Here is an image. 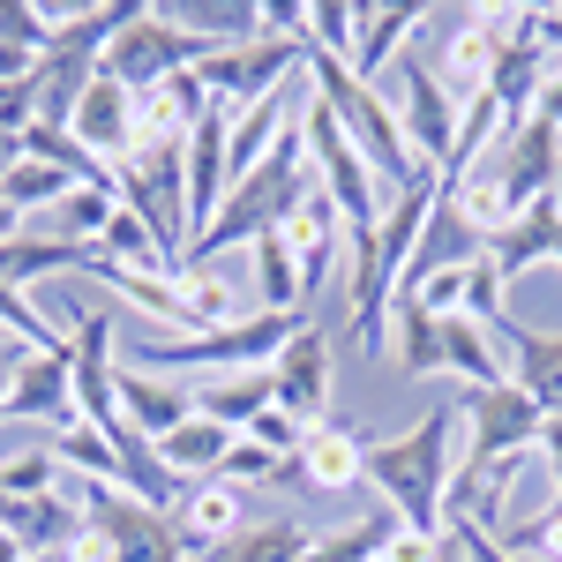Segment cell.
Returning <instances> with one entry per match:
<instances>
[{"instance_id":"cell-8","label":"cell","mask_w":562,"mask_h":562,"mask_svg":"<svg viewBox=\"0 0 562 562\" xmlns=\"http://www.w3.org/2000/svg\"><path fill=\"white\" fill-rule=\"evenodd\" d=\"M211 60V45L203 38H188L166 8H135L128 15V31L105 45V76L121 90H158V83H173V76H188V68H203Z\"/></svg>"},{"instance_id":"cell-5","label":"cell","mask_w":562,"mask_h":562,"mask_svg":"<svg viewBox=\"0 0 562 562\" xmlns=\"http://www.w3.org/2000/svg\"><path fill=\"white\" fill-rule=\"evenodd\" d=\"M307 323L301 315H270V307H256L248 323H233V330H203V338H158V346H143V375H166V368H180V375H233V368H270L278 360V346H293Z\"/></svg>"},{"instance_id":"cell-49","label":"cell","mask_w":562,"mask_h":562,"mask_svg":"<svg viewBox=\"0 0 562 562\" xmlns=\"http://www.w3.org/2000/svg\"><path fill=\"white\" fill-rule=\"evenodd\" d=\"M31 562H60V555H31Z\"/></svg>"},{"instance_id":"cell-26","label":"cell","mask_w":562,"mask_h":562,"mask_svg":"<svg viewBox=\"0 0 562 562\" xmlns=\"http://www.w3.org/2000/svg\"><path fill=\"white\" fill-rule=\"evenodd\" d=\"M293 105H301V90L285 83L278 98H262V105H248V113H233V128H225V166H233V180L256 173L262 158L278 150V135L293 128Z\"/></svg>"},{"instance_id":"cell-47","label":"cell","mask_w":562,"mask_h":562,"mask_svg":"<svg viewBox=\"0 0 562 562\" xmlns=\"http://www.w3.org/2000/svg\"><path fill=\"white\" fill-rule=\"evenodd\" d=\"M8 166H23V135L0 128V173H8Z\"/></svg>"},{"instance_id":"cell-45","label":"cell","mask_w":562,"mask_h":562,"mask_svg":"<svg viewBox=\"0 0 562 562\" xmlns=\"http://www.w3.org/2000/svg\"><path fill=\"white\" fill-rule=\"evenodd\" d=\"M532 23H540V45L562 60V8H532Z\"/></svg>"},{"instance_id":"cell-42","label":"cell","mask_w":562,"mask_h":562,"mask_svg":"<svg viewBox=\"0 0 562 562\" xmlns=\"http://www.w3.org/2000/svg\"><path fill=\"white\" fill-rule=\"evenodd\" d=\"M31 360V346L15 338V330H0V405H8V390H15V368Z\"/></svg>"},{"instance_id":"cell-34","label":"cell","mask_w":562,"mask_h":562,"mask_svg":"<svg viewBox=\"0 0 562 562\" xmlns=\"http://www.w3.org/2000/svg\"><path fill=\"white\" fill-rule=\"evenodd\" d=\"M98 256L121 262V270H158V278H173V270H180V262L166 256V240H158V225H150L143 211H128V203H121L113 225L98 233Z\"/></svg>"},{"instance_id":"cell-41","label":"cell","mask_w":562,"mask_h":562,"mask_svg":"<svg viewBox=\"0 0 562 562\" xmlns=\"http://www.w3.org/2000/svg\"><path fill=\"white\" fill-rule=\"evenodd\" d=\"M532 113L562 128V60H548V76H540V98H532Z\"/></svg>"},{"instance_id":"cell-14","label":"cell","mask_w":562,"mask_h":562,"mask_svg":"<svg viewBox=\"0 0 562 562\" xmlns=\"http://www.w3.org/2000/svg\"><path fill=\"white\" fill-rule=\"evenodd\" d=\"M166 518H173L180 555L195 562V555H211L217 540H233V532L248 525V495H240V487H225V480H188Z\"/></svg>"},{"instance_id":"cell-32","label":"cell","mask_w":562,"mask_h":562,"mask_svg":"<svg viewBox=\"0 0 562 562\" xmlns=\"http://www.w3.org/2000/svg\"><path fill=\"white\" fill-rule=\"evenodd\" d=\"M60 270H98V248H68V240H45V233H15L0 248V285H38V278H60Z\"/></svg>"},{"instance_id":"cell-17","label":"cell","mask_w":562,"mask_h":562,"mask_svg":"<svg viewBox=\"0 0 562 562\" xmlns=\"http://www.w3.org/2000/svg\"><path fill=\"white\" fill-rule=\"evenodd\" d=\"M76 143H83L98 166H121V158H135V90H121L105 68H98V83L83 90V105H76Z\"/></svg>"},{"instance_id":"cell-20","label":"cell","mask_w":562,"mask_h":562,"mask_svg":"<svg viewBox=\"0 0 562 562\" xmlns=\"http://www.w3.org/2000/svg\"><path fill=\"white\" fill-rule=\"evenodd\" d=\"M293 465H301L307 495H346V487H360V480H368V442H360L352 428H338V420H323V428L301 435Z\"/></svg>"},{"instance_id":"cell-37","label":"cell","mask_w":562,"mask_h":562,"mask_svg":"<svg viewBox=\"0 0 562 562\" xmlns=\"http://www.w3.org/2000/svg\"><path fill=\"white\" fill-rule=\"evenodd\" d=\"M68 188H83V180H68L60 166H38V158H23V166H8V173H0V195H8L23 217H45Z\"/></svg>"},{"instance_id":"cell-19","label":"cell","mask_w":562,"mask_h":562,"mask_svg":"<svg viewBox=\"0 0 562 562\" xmlns=\"http://www.w3.org/2000/svg\"><path fill=\"white\" fill-rule=\"evenodd\" d=\"M495 338L510 346V383H518L540 413H562V330H532L518 315H503Z\"/></svg>"},{"instance_id":"cell-6","label":"cell","mask_w":562,"mask_h":562,"mask_svg":"<svg viewBox=\"0 0 562 562\" xmlns=\"http://www.w3.org/2000/svg\"><path fill=\"white\" fill-rule=\"evenodd\" d=\"M458 420H465V450H458V473H495V465H518L525 450H540V428H548V413H540V405H532L518 383L465 390Z\"/></svg>"},{"instance_id":"cell-4","label":"cell","mask_w":562,"mask_h":562,"mask_svg":"<svg viewBox=\"0 0 562 562\" xmlns=\"http://www.w3.org/2000/svg\"><path fill=\"white\" fill-rule=\"evenodd\" d=\"M301 143H307L315 180L330 188V203H338V217H346V233H375L383 211H390V195H383V180H375V166H368V150L338 128V113H330L315 90L301 98Z\"/></svg>"},{"instance_id":"cell-29","label":"cell","mask_w":562,"mask_h":562,"mask_svg":"<svg viewBox=\"0 0 562 562\" xmlns=\"http://www.w3.org/2000/svg\"><path fill=\"white\" fill-rule=\"evenodd\" d=\"M113 211H121V188H68L45 217H31V233L68 240V248H98V233L113 225Z\"/></svg>"},{"instance_id":"cell-46","label":"cell","mask_w":562,"mask_h":562,"mask_svg":"<svg viewBox=\"0 0 562 562\" xmlns=\"http://www.w3.org/2000/svg\"><path fill=\"white\" fill-rule=\"evenodd\" d=\"M15 233H31V217H23V211H15V203H8V195H0V248H8Z\"/></svg>"},{"instance_id":"cell-11","label":"cell","mask_w":562,"mask_h":562,"mask_svg":"<svg viewBox=\"0 0 562 562\" xmlns=\"http://www.w3.org/2000/svg\"><path fill=\"white\" fill-rule=\"evenodd\" d=\"M480 173V166H473ZM487 173L503 188V203L510 211H532V203H548L562 188V128L555 121H540V113H525L518 128L503 135V150L487 158Z\"/></svg>"},{"instance_id":"cell-40","label":"cell","mask_w":562,"mask_h":562,"mask_svg":"<svg viewBox=\"0 0 562 562\" xmlns=\"http://www.w3.org/2000/svg\"><path fill=\"white\" fill-rule=\"evenodd\" d=\"M31 121H38V98H31V83H0V128L23 135Z\"/></svg>"},{"instance_id":"cell-35","label":"cell","mask_w":562,"mask_h":562,"mask_svg":"<svg viewBox=\"0 0 562 562\" xmlns=\"http://www.w3.org/2000/svg\"><path fill=\"white\" fill-rule=\"evenodd\" d=\"M390 532H397V510H368V518L338 525V532H323V540H307V562H383Z\"/></svg>"},{"instance_id":"cell-1","label":"cell","mask_w":562,"mask_h":562,"mask_svg":"<svg viewBox=\"0 0 562 562\" xmlns=\"http://www.w3.org/2000/svg\"><path fill=\"white\" fill-rule=\"evenodd\" d=\"M450 473H458V405H428L405 435L368 442V487H383L397 525H413V532H450L442 525Z\"/></svg>"},{"instance_id":"cell-23","label":"cell","mask_w":562,"mask_h":562,"mask_svg":"<svg viewBox=\"0 0 562 562\" xmlns=\"http://www.w3.org/2000/svg\"><path fill=\"white\" fill-rule=\"evenodd\" d=\"M113 397H121V413H128V428L143 435V442H166V435L195 413V390L166 383V375H143V368H121Z\"/></svg>"},{"instance_id":"cell-27","label":"cell","mask_w":562,"mask_h":562,"mask_svg":"<svg viewBox=\"0 0 562 562\" xmlns=\"http://www.w3.org/2000/svg\"><path fill=\"white\" fill-rule=\"evenodd\" d=\"M158 8L173 15L188 38H203L211 53L262 38V8H248V0H158Z\"/></svg>"},{"instance_id":"cell-7","label":"cell","mask_w":562,"mask_h":562,"mask_svg":"<svg viewBox=\"0 0 562 562\" xmlns=\"http://www.w3.org/2000/svg\"><path fill=\"white\" fill-rule=\"evenodd\" d=\"M76 510H83V532H98L113 562H188L173 540V518L158 503L128 495V487H113V480H83Z\"/></svg>"},{"instance_id":"cell-44","label":"cell","mask_w":562,"mask_h":562,"mask_svg":"<svg viewBox=\"0 0 562 562\" xmlns=\"http://www.w3.org/2000/svg\"><path fill=\"white\" fill-rule=\"evenodd\" d=\"M60 562H113V555H105V540H98V532H76V540L60 548Z\"/></svg>"},{"instance_id":"cell-51","label":"cell","mask_w":562,"mask_h":562,"mask_svg":"<svg viewBox=\"0 0 562 562\" xmlns=\"http://www.w3.org/2000/svg\"><path fill=\"white\" fill-rule=\"evenodd\" d=\"M555 262H562V248H555Z\"/></svg>"},{"instance_id":"cell-12","label":"cell","mask_w":562,"mask_h":562,"mask_svg":"<svg viewBox=\"0 0 562 562\" xmlns=\"http://www.w3.org/2000/svg\"><path fill=\"white\" fill-rule=\"evenodd\" d=\"M435 23H442L435 83L465 105V98H480V90L495 83V45L510 31V8H450V15H435Z\"/></svg>"},{"instance_id":"cell-10","label":"cell","mask_w":562,"mask_h":562,"mask_svg":"<svg viewBox=\"0 0 562 562\" xmlns=\"http://www.w3.org/2000/svg\"><path fill=\"white\" fill-rule=\"evenodd\" d=\"M397 98H390V113H397V128H405V150L428 166V173H442L450 166V143H458V98L435 83V68L405 45L397 53Z\"/></svg>"},{"instance_id":"cell-38","label":"cell","mask_w":562,"mask_h":562,"mask_svg":"<svg viewBox=\"0 0 562 562\" xmlns=\"http://www.w3.org/2000/svg\"><path fill=\"white\" fill-rule=\"evenodd\" d=\"M53 487H60V465H53V450L0 458V495H53Z\"/></svg>"},{"instance_id":"cell-24","label":"cell","mask_w":562,"mask_h":562,"mask_svg":"<svg viewBox=\"0 0 562 562\" xmlns=\"http://www.w3.org/2000/svg\"><path fill=\"white\" fill-rule=\"evenodd\" d=\"M435 375H458L465 390H495L510 383V368H503V346H495V330H480L465 315H442V338H435Z\"/></svg>"},{"instance_id":"cell-25","label":"cell","mask_w":562,"mask_h":562,"mask_svg":"<svg viewBox=\"0 0 562 562\" xmlns=\"http://www.w3.org/2000/svg\"><path fill=\"white\" fill-rule=\"evenodd\" d=\"M420 23H428V8H360L346 68L360 83H383V68H397V53H405V38H413Z\"/></svg>"},{"instance_id":"cell-50","label":"cell","mask_w":562,"mask_h":562,"mask_svg":"<svg viewBox=\"0 0 562 562\" xmlns=\"http://www.w3.org/2000/svg\"><path fill=\"white\" fill-rule=\"evenodd\" d=\"M0 420H8V405H0Z\"/></svg>"},{"instance_id":"cell-31","label":"cell","mask_w":562,"mask_h":562,"mask_svg":"<svg viewBox=\"0 0 562 562\" xmlns=\"http://www.w3.org/2000/svg\"><path fill=\"white\" fill-rule=\"evenodd\" d=\"M225 450H233V428H217V420H203V413H188V420L158 442V465L188 487V480H217Z\"/></svg>"},{"instance_id":"cell-22","label":"cell","mask_w":562,"mask_h":562,"mask_svg":"<svg viewBox=\"0 0 562 562\" xmlns=\"http://www.w3.org/2000/svg\"><path fill=\"white\" fill-rule=\"evenodd\" d=\"M285 240H293V256H301V270H307V293H315V285L330 278L338 248H346V217H338V203H330V188H323V180H307V195L293 203Z\"/></svg>"},{"instance_id":"cell-21","label":"cell","mask_w":562,"mask_h":562,"mask_svg":"<svg viewBox=\"0 0 562 562\" xmlns=\"http://www.w3.org/2000/svg\"><path fill=\"white\" fill-rule=\"evenodd\" d=\"M473 256H487V240H480L473 225L458 217V203L435 188V211H428V225H420V248H413V262H405V285H397V301H405L413 285H428L435 270H458V262H473Z\"/></svg>"},{"instance_id":"cell-52","label":"cell","mask_w":562,"mask_h":562,"mask_svg":"<svg viewBox=\"0 0 562 562\" xmlns=\"http://www.w3.org/2000/svg\"><path fill=\"white\" fill-rule=\"evenodd\" d=\"M555 195H562V188H555Z\"/></svg>"},{"instance_id":"cell-30","label":"cell","mask_w":562,"mask_h":562,"mask_svg":"<svg viewBox=\"0 0 562 562\" xmlns=\"http://www.w3.org/2000/svg\"><path fill=\"white\" fill-rule=\"evenodd\" d=\"M307 532L301 518H248L233 540H217L211 555H195V562H307Z\"/></svg>"},{"instance_id":"cell-13","label":"cell","mask_w":562,"mask_h":562,"mask_svg":"<svg viewBox=\"0 0 562 562\" xmlns=\"http://www.w3.org/2000/svg\"><path fill=\"white\" fill-rule=\"evenodd\" d=\"M330 338L307 323L293 346H278V360H270V405L278 413H293L301 428H323V405H330Z\"/></svg>"},{"instance_id":"cell-36","label":"cell","mask_w":562,"mask_h":562,"mask_svg":"<svg viewBox=\"0 0 562 562\" xmlns=\"http://www.w3.org/2000/svg\"><path fill=\"white\" fill-rule=\"evenodd\" d=\"M53 465H68V473H83V480H113V487H128V473H121V450L90 428V420H76V428L53 435Z\"/></svg>"},{"instance_id":"cell-33","label":"cell","mask_w":562,"mask_h":562,"mask_svg":"<svg viewBox=\"0 0 562 562\" xmlns=\"http://www.w3.org/2000/svg\"><path fill=\"white\" fill-rule=\"evenodd\" d=\"M173 293H180V307H188V338L248 323V307H240V285H233V278H217V262H211V270H173Z\"/></svg>"},{"instance_id":"cell-16","label":"cell","mask_w":562,"mask_h":562,"mask_svg":"<svg viewBox=\"0 0 562 562\" xmlns=\"http://www.w3.org/2000/svg\"><path fill=\"white\" fill-rule=\"evenodd\" d=\"M548 45H540V23H532V8H510V31H503V45H495V98H503V113L510 121H525L532 113V98H540V76H548Z\"/></svg>"},{"instance_id":"cell-15","label":"cell","mask_w":562,"mask_h":562,"mask_svg":"<svg viewBox=\"0 0 562 562\" xmlns=\"http://www.w3.org/2000/svg\"><path fill=\"white\" fill-rule=\"evenodd\" d=\"M8 420H38V428H53V435L83 420L68 352H31V360L15 368V390H8Z\"/></svg>"},{"instance_id":"cell-3","label":"cell","mask_w":562,"mask_h":562,"mask_svg":"<svg viewBox=\"0 0 562 562\" xmlns=\"http://www.w3.org/2000/svg\"><path fill=\"white\" fill-rule=\"evenodd\" d=\"M301 60H307V83H315V98L338 113V128L368 150V166H375V180H383V195H405L413 180H428V166L405 150V128H397V113H390L383 83H360L346 68V53H330V45H315L301 31Z\"/></svg>"},{"instance_id":"cell-48","label":"cell","mask_w":562,"mask_h":562,"mask_svg":"<svg viewBox=\"0 0 562 562\" xmlns=\"http://www.w3.org/2000/svg\"><path fill=\"white\" fill-rule=\"evenodd\" d=\"M0 562H31V555H23V540H15V532H0Z\"/></svg>"},{"instance_id":"cell-18","label":"cell","mask_w":562,"mask_h":562,"mask_svg":"<svg viewBox=\"0 0 562 562\" xmlns=\"http://www.w3.org/2000/svg\"><path fill=\"white\" fill-rule=\"evenodd\" d=\"M555 248H562V195H548V203L518 211L495 240H487V262H495V278H503V285H518L525 270L555 262Z\"/></svg>"},{"instance_id":"cell-9","label":"cell","mask_w":562,"mask_h":562,"mask_svg":"<svg viewBox=\"0 0 562 562\" xmlns=\"http://www.w3.org/2000/svg\"><path fill=\"white\" fill-rule=\"evenodd\" d=\"M293 68H301V38L262 31V38H248V45L211 53V60L195 68V83L211 90L225 113H248V105H262V98H278V90L293 83Z\"/></svg>"},{"instance_id":"cell-39","label":"cell","mask_w":562,"mask_h":562,"mask_svg":"<svg viewBox=\"0 0 562 562\" xmlns=\"http://www.w3.org/2000/svg\"><path fill=\"white\" fill-rule=\"evenodd\" d=\"M435 555H442V532H413V525H397L383 548V562H435Z\"/></svg>"},{"instance_id":"cell-28","label":"cell","mask_w":562,"mask_h":562,"mask_svg":"<svg viewBox=\"0 0 562 562\" xmlns=\"http://www.w3.org/2000/svg\"><path fill=\"white\" fill-rule=\"evenodd\" d=\"M262 405H270V368H233V375H203V390H195V413H203V420H217V428H233V435L256 428Z\"/></svg>"},{"instance_id":"cell-2","label":"cell","mask_w":562,"mask_h":562,"mask_svg":"<svg viewBox=\"0 0 562 562\" xmlns=\"http://www.w3.org/2000/svg\"><path fill=\"white\" fill-rule=\"evenodd\" d=\"M307 180H315V166H307L301 121H293V128L278 135V150L262 158L256 173H240L233 188H225V203H217L211 233H195V240H188L180 270H211L217 256H233V248H256L262 233H278V225L293 217V203L307 195Z\"/></svg>"},{"instance_id":"cell-43","label":"cell","mask_w":562,"mask_h":562,"mask_svg":"<svg viewBox=\"0 0 562 562\" xmlns=\"http://www.w3.org/2000/svg\"><path fill=\"white\" fill-rule=\"evenodd\" d=\"M540 458H548V473L562 487V413H548V428H540Z\"/></svg>"}]
</instances>
